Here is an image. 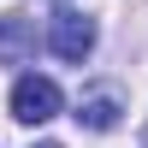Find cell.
I'll list each match as a JSON object with an SVG mask.
<instances>
[{
    "label": "cell",
    "instance_id": "6da1fadb",
    "mask_svg": "<svg viewBox=\"0 0 148 148\" xmlns=\"http://www.w3.org/2000/svg\"><path fill=\"white\" fill-rule=\"evenodd\" d=\"M53 113H59V83L24 71V77L12 83V119H18V125H47Z\"/></svg>",
    "mask_w": 148,
    "mask_h": 148
},
{
    "label": "cell",
    "instance_id": "7a4b0ae2",
    "mask_svg": "<svg viewBox=\"0 0 148 148\" xmlns=\"http://www.w3.org/2000/svg\"><path fill=\"white\" fill-rule=\"evenodd\" d=\"M47 47H53L59 59H71V65H83L95 47V18H83V12H53V24H47Z\"/></svg>",
    "mask_w": 148,
    "mask_h": 148
},
{
    "label": "cell",
    "instance_id": "3957f363",
    "mask_svg": "<svg viewBox=\"0 0 148 148\" xmlns=\"http://www.w3.org/2000/svg\"><path fill=\"white\" fill-rule=\"evenodd\" d=\"M36 53V24L24 12H6L0 18V65H24Z\"/></svg>",
    "mask_w": 148,
    "mask_h": 148
},
{
    "label": "cell",
    "instance_id": "277c9868",
    "mask_svg": "<svg viewBox=\"0 0 148 148\" xmlns=\"http://www.w3.org/2000/svg\"><path fill=\"white\" fill-rule=\"evenodd\" d=\"M119 113H125L119 95H113V89H95V95H83V101H77V113H71V119H77L83 130H113Z\"/></svg>",
    "mask_w": 148,
    "mask_h": 148
},
{
    "label": "cell",
    "instance_id": "5b68a950",
    "mask_svg": "<svg viewBox=\"0 0 148 148\" xmlns=\"http://www.w3.org/2000/svg\"><path fill=\"white\" fill-rule=\"evenodd\" d=\"M30 148H59V142H30Z\"/></svg>",
    "mask_w": 148,
    "mask_h": 148
}]
</instances>
